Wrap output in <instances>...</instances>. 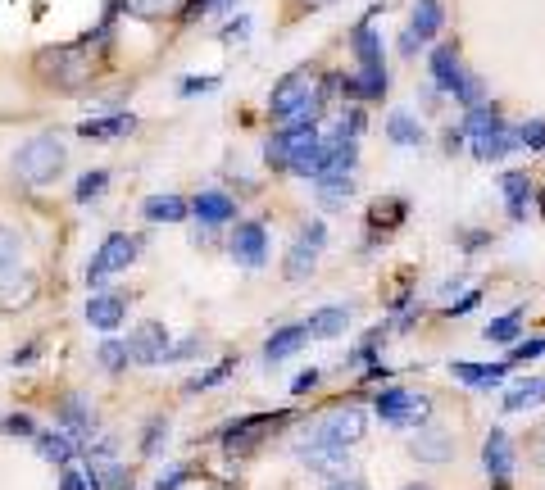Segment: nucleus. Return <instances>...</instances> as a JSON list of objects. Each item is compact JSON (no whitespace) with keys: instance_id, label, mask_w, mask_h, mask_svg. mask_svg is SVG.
<instances>
[{"instance_id":"nucleus-17","label":"nucleus","mask_w":545,"mask_h":490,"mask_svg":"<svg viewBox=\"0 0 545 490\" xmlns=\"http://www.w3.org/2000/svg\"><path fill=\"white\" fill-rule=\"evenodd\" d=\"M482 468L491 472V477H509V472H514V445H509V436L500 432V427H491V436H486V445H482Z\"/></svg>"},{"instance_id":"nucleus-15","label":"nucleus","mask_w":545,"mask_h":490,"mask_svg":"<svg viewBox=\"0 0 545 490\" xmlns=\"http://www.w3.org/2000/svg\"><path fill=\"white\" fill-rule=\"evenodd\" d=\"M309 336L314 341H332V336H346V327H350V309L346 304H323V309H314L309 314Z\"/></svg>"},{"instance_id":"nucleus-31","label":"nucleus","mask_w":545,"mask_h":490,"mask_svg":"<svg viewBox=\"0 0 545 490\" xmlns=\"http://www.w3.org/2000/svg\"><path fill=\"white\" fill-rule=\"evenodd\" d=\"M37 450L46 454L50 463H69L78 445H73V436H64V432H46V436H37Z\"/></svg>"},{"instance_id":"nucleus-32","label":"nucleus","mask_w":545,"mask_h":490,"mask_svg":"<svg viewBox=\"0 0 545 490\" xmlns=\"http://www.w3.org/2000/svg\"><path fill=\"white\" fill-rule=\"evenodd\" d=\"M232 368H237V354H232V359H223V363H214L209 373H200V377H196V382H187V391H191V395H200V391H209V386L228 382V377H232Z\"/></svg>"},{"instance_id":"nucleus-44","label":"nucleus","mask_w":545,"mask_h":490,"mask_svg":"<svg viewBox=\"0 0 545 490\" xmlns=\"http://www.w3.org/2000/svg\"><path fill=\"white\" fill-rule=\"evenodd\" d=\"M196 350H200V336H182V341L169 350V359H191Z\"/></svg>"},{"instance_id":"nucleus-45","label":"nucleus","mask_w":545,"mask_h":490,"mask_svg":"<svg viewBox=\"0 0 545 490\" xmlns=\"http://www.w3.org/2000/svg\"><path fill=\"white\" fill-rule=\"evenodd\" d=\"M218 78H187L182 82V96H196V91H214Z\"/></svg>"},{"instance_id":"nucleus-19","label":"nucleus","mask_w":545,"mask_h":490,"mask_svg":"<svg viewBox=\"0 0 545 490\" xmlns=\"http://www.w3.org/2000/svg\"><path fill=\"white\" fill-rule=\"evenodd\" d=\"M137 128V118L132 114H114V118H87L78 128V137L87 141H114V137H128V132Z\"/></svg>"},{"instance_id":"nucleus-10","label":"nucleus","mask_w":545,"mask_h":490,"mask_svg":"<svg viewBox=\"0 0 545 490\" xmlns=\"http://www.w3.org/2000/svg\"><path fill=\"white\" fill-rule=\"evenodd\" d=\"M282 422H291V413H255V418H241L223 432V445H228L232 454H246L250 445L264 441V436L273 432V427H282Z\"/></svg>"},{"instance_id":"nucleus-18","label":"nucleus","mask_w":545,"mask_h":490,"mask_svg":"<svg viewBox=\"0 0 545 490\" xmlns=\"http://www.w3.org/2000/svg\"><path fill=\"white\" fill-rule=\"evenodd\" d=\"M191 214H196L200 223H228V218H237V200L223 196V191H200V196L191 200Z\"/></svg>"},{"instance_id":"nucleus-1","label":"nucleus","mask_w":545,"mask_h":490,"mask_svg":"<svg viewBox=\"0 0 545 490\" xmlns=\"http://www.w3.org/2000/svg\"><path fill=\"white\" fill-rule=\"evenodd\" d=\"M268 114L278 123H314L323 114V91H318V78L309 69H296L273 87L268 96Z\"/></svg>"},{"instance_id":"nucleus-4","label":"nucleus","mask_w":545,"mask_h":490,"mask_svg":"<svg viewBox=\"0 0 545 490\" xmlns=\"http://www.w3.org/2000/svg\"><path fill=\"white\" fill-rule=\"evenodd\" d=\"M64 168V146L60 137H32L28 146L14 155V173H19V182H32V187H41V182H50V177Z\"/></svg>"},{"instance_id":"nucleus-43","label":"nucleus","mask_w":545,"mask_h":490,"mask_svg":"<svg viewBox=\"0 0 545 490\" xmlns=\"http://www.w3.org/2000/svg\"><path fill=\"white\" fill-rule=\"evenodd\" d=\"M159 441H169V422H150V436H146V454L159 450Z\"/></svg>"},{"instance_id":"nucleus-38","label":"nucleus","mask_w":545,"mask_h":490,"mask_svg":"<svg viewBox=\"0 0 545 490\" xmlns=\"http://www.w3.org/2000/svg\"><path fill=\"white\" fill-rule=\"evenodd\" d=\"M128 359H132L128 345H119V341H105V345H100V363H105L109 373H119V368H123Z\"/></svg>"},{"instance_id":"nucleus-16","label":"nucleus","mask_w":545,"mask_h":490,"mask_svg":"<svg viewBox=\"0 0 545 490\" xmlns=\"http://www.w3.org/2000/svg\"><path fill=\"white\" fill-rule=\"evenodd\" d=\"M123 318H128L123 295H91V300H87V323L96 327V332H114Z\"/></svg>"},{"instance_id":"nucleus-13","label":"nucleus","mask_w":545,"mask_h":490,"mask_svg":"<svg viewBox=\"0 0 545 490\" xmlns=\"http://www.w3.org/2000/svg\"><path fill=\"white\" fill-rule=\"evenodd\" d=\"M427 69H432V87H436V91H450V96H455L459 82L468 78L464 64H459V50H455V46H436V50H432V64H427Z\"/></svg>"},{"instance_id":"nucleus-30","label":"nucleus","mask_w":545,"mask_h":490,"mask_svg":"<svg viewBox=\"0 0 545 490\" xmlns=\"http://www.w3.org/2000/svg\"><path fill=\"white\" fill-rule=\"evenodd\" d=\"M182 0H123V10L132 14V19H169V14H178Z\"/></svg>"},{"instance_id":"nucleus-36","label":"nucleus","mask_w":545,"mask_h":490,"mask_svg":"<svg viewBox=\"0 0 545 490\" xmlns=\"http://www.w3.org/2000/svg\"><path fill=\"white\" fill-rule=\"evenodd\" d=\"M14 264H19V232H14V227H0V273Z\"/></svg>"},{"instance_id":"nucleus-41","label":"nucleus","mask_w":545,"mask_h":490,"mask_svg":"<svg viewBox=\"0 0 545 490\" xmlns=\"http://www.w3.org/2000/svg\"><path fill=\"white\" fill-rule=\"evenodd\" d=\"M5 432L10 436H37V427H32L28 413H14V418H5Z\"/></svg>"},{"instance_id":"nucleus-3","label":"nucleus","mask_w":545,"mask_h":490,"mask_svg":"<svg viewBox=\"0 0 545 490\" xmlns=\"http://www.w3.org/2000/svg\"><path fill=\"white\" fill-rule=\"evenodd\" d=\"M37 73L64 91H78L91 82L96 64H91L87 46H46V50H37Z\"/></svg>"},{"instance_id":"nucleus-22","label":"nucleus","mask_w":545,"mask_h":490,"mask_svg":"<svg viewBox=\"0 0 545 490\" xmlns=\"http://www.w3.org/2000/svg\"><path fill=\"white\" fill-rule=\"evenodd\" d=\"M450 373H455L459 382L482 386V391H486V386H500V382H505L509 368H505V363H450Z\"/></svg>"},{"instance_id":"nucleus-7","label":"nucleus","mask_w":545,"mask_h":490,"mask_svg":"<svg viewBox=\"0 0 545 490\" xmlns=\"http://www.w3.org/2000/svg\"><path fill=\"white\" fill-rule=\"evenodd\" d=\"M323 241H327V227L318 223H305L296 232V245L287 250V282H305L309 273H314V264H318V255H323Z\"/></svg>"},{"instance_id":"nucleus-46","label":"nucleus","mask_w":545,"mask_h":490,"mask_svg":"<svg viewBox=\"0 0 545 490\" xmlns=\"http://www.w3.org/2000/svg\"><path fill=\"white\" fill-rule=\"evenodd\" d=\"M314 386H318V373H314V368H309V373H300L296 382H291V391H296V395H309V391H314Z\"/></svg>"},{"instance_id":"nucleus-34","label":"nucleus","mask_w":545,"mask_h":490,"mask_svg":"<svg viewBox=\"0 0 545 490\" xmlns=\"http://www.w3.org/2000/svg\"><path fill=\"white\" fill-rule=\"evenodd\" d=\"M400 218H405V200H377L373 214H368V223H373V227H382V223L396 227Z\"/></svg>"},{"instance_id":"nucleus-24","label":"nucleus","mask_w":545,"mask_h":490,"mask_svg":"<svg viewBox=\"0 0 545 490\" xmlns=\"http://www.w3.org/2000/svg\"><path fill=\"white\" fill-rule=\"evenodd\" d=\"M500 191H505L509 218L523 223V218H527V200H532V182H527V173H505V177H500Z\"/></svg>"},{"instance_id":"nucleus-42","label":"nucleus","mask_w":545,"mask_h":490,"mask_svg":"<svg viewBox=\"0 0 545 490\" xmlns=\"http://www.w3.org/2000/svg\"><path fill=\"white\" fill-rule=\"evenodd\" d=\"M246 37H250V19H246V14H241V19H232L228 28H223V41H237V46H241Z\"/></svg>"},{"instance_id":"nucleus-9","label":"nucleus","mask_w":545,"mask_h":490,"mask_svg":"<svg viewBox=\"0 0 545 490\" xmlns=\"http://www.w3.org/2000/svg\"><path fill=\"white\" fill-rule=\"evenodd\" d=\"M296 454H300V463H305L309 472H323V477H341L346 463H350L346 445H332V441H323V436H314V432L296 445Z\"/></svg>"},{"instance_id":"nucleus-5","label":"nucleus","mask_w":545,"mask_h":490,"mask_svg":"<svg viewBox=\"0 0 545 490\" xmlns=\"http://www.w3.org/2000/svg\"><path fill=\"white\" fill-rule=\"evenodd\" d=\"M427 409H432L427 395L405 391V386H387V391L377 395V418L387 422V427H423Z\"/></svg>"},{"instance_id":"nucleus-12","label":"nucleus","mask_w":545,"mask_h":490,"mask_svg":"<svg viewBox=\"0 0 545 490\" xmlns=\"http://www.w3.org/2000/svg\"><path fill=\"white\" fill-rule=\"evenodd\" d=\"M232 259L241 268H264V259H268L264 223H237V232H232Z\"/></svg>"},{"instance_id":"nucleus-48","label":"nucleus","mask_w":545,"mask_h":490,"mask_svg":"<svg viewBox=\"0 0 545 490\" xmlns=\"http://www.w3.org/2000/svg\"><path fill=\"white\" fill-rule=\"evenodd\" d=\"M327 490H368V486H359V481H350V477H337Z\"/></svg>"},{"instance_id":"nucleus-50","label":"nucleus","mask_w":545,"mask_h":490,"mask_svg":"<svg viewBox=\"0 0 545 490\" xmlns=\"http://www.w3.org/2000/svg\"><path fill=\"white\" fill-rule=\"evenodd\" d=\"M500 490H505V486H500Z\"/></svg>"},{"instance_id":"nucleus-21","label":"nucleus","mask_w":545,"mask_h":490,"mask_svg":"<svg viewBox=\"0 0 545 490\" xmlns=\"http://www.w3.org/2000/svg\"><path fill=\"white\" fill-rule=\"evenodd\" d=\"M441 23H446V10H441V0H418L414 5V19H409V32H414L418 41H432L436 32H441Z\"/></svg>"},{"instance_id":"nucleus-39","label":"nucleus","mask_w":545,"mask_h":490,"mask_svg":"<svg viewBox=\"0 0 545 490\" xmlns=\"http://www.w3.org/2000/svg\"><path fill=\"white\" fill-rule=\"evenodd\" d=\"M545 354V336H532V341L514 345V354H509V363H527V359H541Z\"/></svg>"},{"instance_id":"nucleus-23","label":"nucleus","mask_w":545,"mask_h":490,"mask_svg":"<svg viewBox=\"0 0 545 490\" xmlns=\"http://www.w3.org/2000/svg\"><path fill=\"white\" fill-rule=\"evenodd\" d=\"M536 404H545V377H523V382H514L505 391V409L509 413L536 409Z\"/></svg>"},{"instance_id":"nucleus-8","label":"nucleus","mask_w":545,"mask_h":490,"mask_svg":"<svg viewBox=\"0 0 545 490\" xmlns=\"http://www.w3.org/2000/svg\"><path fill=\"white\" fill-rule=\"evenodd\" d=\"M364 432H368V418L359 404H341V409H332L314 427V436H323L332 445H355V441H364Z\"/></svg>"},{"instance_id":"nucleus-20","label":"nucleus","mask_w":545,"mask_h":490,"mask_svg":"<svg viewBox=\"0 0 545 490\" xmlns=\"http://www.w3.org/2000/svg\"><path fill=\"white\" fill-rule=\"evenodd\" d=\"M55 418H60V432H64V436H73V441L91 432V409L78 400V395H64L60 409H55Z\"/></svg>"},{"instance_id":"nucleus-28","label":"nucleus","mask_w":545,"mask_h":490,"mask_svg":"<svg viewBox=\"0 0 545 490\" xmlns=\"http://www.w3.org/2000/svg\"><path fill=\"white\" fill-rule=\"evenodd\" d=\"M314 187H318V200H323V205H346V200L355 196V177L350 173H327V177H318Z\"/></svg>"},{"instance_id":"nucleus-25","label":"nucleus","mask_w":545,"mask_h":490,"mask_svg":"<svg viewBox=\"0 0 545 490\" xmlns=\"http://www.w3.org/2000/svg\"><path fill=\"white\" fill-rule=\"evenodd\" d=\"M305 341H309V327H278V332L268 336V345H264V359L268 363H282L287 354H296Z\"/></svg>"},{"instance_id":"nucleus-11","label":"nucleus","mask_w":545,"mask_h":490,"mask_svg":"<svg viewBox=\"0 0 545 490\" xmlns=\"http://www.w3.org/2000/svg\"><path fill=\"white\" fill-rule=\"evenodd\" d=\"M169 350H173V341H169V327L164 323H141L137 332H132V341H128V354H132V363H164L169 359Z\"/></svg>"},{"instance_id":"nucleus-29","label":"nucleus","mask_w":545,"mask_h":490,"mask_svg":"<svg viewBox=\"0 0 545 490\" xmlns=\"http://www.w3.org/2000/svg\"><path fill=\"white\" fill-rule=\"evenodd\" d=\"M387 137L396 141V146H423V123H414V118L409 114H391L387 118Z\"/></svg>"},{"instance_id":"nucleus-35","label":"nucleus","mask_w":545,"mask_h":490,"mask_svg":"<svg viewBox=\"0 0 545 490\" xmlns=\"http://www.w3.org/2000/svg\"><path fill=\"white\" fill-rule=\"evenodd\" d=\"M105 187H109V173H105V168H91V173L78 182V200L87 205V200H96Z\"/></svg>"},{"instance_id":"nucleus-14","label":"nucleus","mask_w":545,"mask_h":490,"mask_svg":"<svg viewBox=\"0 0 545 490\" xmlns=\"http://www.w3.org/2000/svg\"><path fill=\"white\" fill-rule=\"evenodd\" d=\"M409 450H414L418 463H446L455 445H450V436L441 432V427H427L423 422V427L414 432V441H409Z\"/></svg>"},{"instance_id":"nucleus-26","label":"nucleus","mask_w":545,"mask_h":490,"mask_svg":"<svg viewBox=\"0 0 545 490\" xmlns=\"http://www.w3.org/2000/svg\"><path fill=\"white\" fill-rule=\"evenodd\" d=\"M350 46H355V55H359V69H382V37H377L368 23H359V28L350 32Z\"/></svg>"},{"instance_id":"nucleus-6","label":"nucleus","mask_w":545,"mask_h":490,"mask_svg":"<svg viewBox=\"0 0 545 490\" xmlns=\"http://www.w3.org/2000/svg\"><path fill=\"white\" fill-rule=\"evenodd\" d=\"M137 255H141V241H137V236H128V232L105 236V245L96 250V259H91V268H87V282L100 286L109 273H123V268L137 264Z\"/></svg>"},{"instance_id":"nucleus-47","label":"nucleus","mask_w":545,"mask_h":490,"mask_svg":"<svg viewBox=\"0 0 545 490\" xmlns=\"http://www.w3.org/2000/svg\"><path fill=\"white\" fill-rule=\"evenodd\" d=\"M60 490H91V481L78 477V472H64V486Z\"/></svg>"},{"instance_id":"nucleus-2","label":"nucleus","mask_w":545,"mask_h":490,"mask_svg":"<svg viewBox=\"0 0 545 490\" xmlns=\"http://www.w3.org/2000/svg\"><path fill=\"white\" fill-rule=\"evenodd\" d=\"M464 132L473 137V155L482 159V164H491V159H505L514 146H523V141H518V132H509L505 114H500V109H491V105L468 109Z\"/></svg>"},{"instance_id":"nucleus-37","label":"nucleus","mask_w":545,"mask_h":490,"mask_svg":"<svg viewBox=\"0 0 545 490\" xmlns=\"http://www.w3.org/2000/svg\"><path fill=\"white\" fill-rule=\"evenodd\" d=\"M518 141L527 150H545V118H527L523 128H518Z\"/></svg>"},{"instance_id":"nucleus-27","label":"nucleus","mask_w":545,"mask_h":490,"mask_svg":"<svg viewBox=\"0 0 545 490\" xmlns=\"http://www.w3.org/2000/svg\"><path fill=\"white\" fill-rule=\"evenodd\" d=\"M141 214H146L150 223H182V218L191 214V205L178 196H150L146 205H141Z\"/></svg>"},{"instance_id":"nucleus-49","label":"nucleus","mask_w":545,"mask_h":490,"mask_svg":"<svg viewBox=\"0 0 545 490\" xmlns=\"http://www.w3.org/2000/svg\"><path fill=\"white\" fill-rule=\"evenodd\" d=\"M405 490H432V486H405Z\"/></svg>"},{"instance_id":"nucleus-33","label":"nucleus","mask_w":545,"mask_h":490,"mask_svg":"<svg viewBox=\"0 0 545 490\" xmlns=\"http://www.w3.org/2000/svg\"><path fill=\"white\" fill-rule=\"evenodd\" d=\"M518 327H523V314H505V318H496V323H486L482 336L486 341H514Z\"/></svg>"},{"instance_id":"nucleus-40","label":"nucleus","mask_w":545,"mask_h":490,"mask_svg":"<svg viewBox=\"0 0 545 490\" xmlns=\"http://www.w3.org/2000/svg\"><path fill=\"white\" fill-rule=\"evenodd\" d=\"M23 300H32V277H23V286H5V291H0V304H5V309H14V304H23Z\"/></svg>"}]
</instances>
